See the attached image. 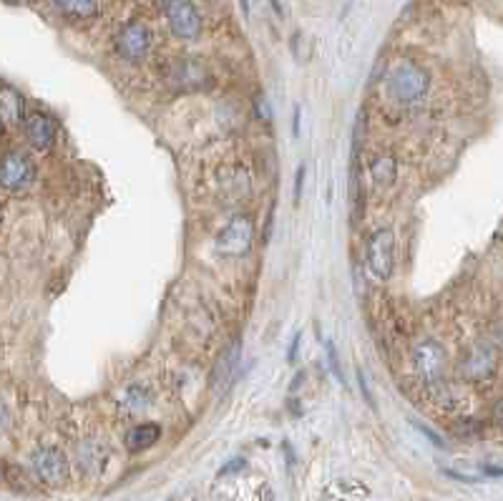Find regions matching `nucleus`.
I'll return each instance as SVG.
<instances>
[{
    "instance_id": "f704fd0d",
    "label": "nucleus",
    "mask_w": 503,
    "mask_h": 501,
    "mask_svg": "<svg viewBox=\"0 0 503 501\" xmlns=\"http://www.w3.org/2000/svg\"><path fill=\"white\" fill-rule=\"evenodd\" d=\"M159 3H169V0H159Z\"/></svg>"
},
{
    "instance_id": "f03ea898",
    "label": "nucleus",
    "mask_w": 503,
    "mask_h": 501,
    "mask_svg": "<svg viewBox=\"0 0 503 501\" xmlns=\"http://www.w3.org/2000/svg\"><path fill=\"white\" fill-rule=\"evenodd\" d=\"M164 81L177 93H202L214 86V76L209 71V66L196 56H177V59L166 61Z\"/></svg>"
},
{
    "instance_id": "412c9836",
    "label": "nucleus",
    "mask_w": 503,
    "mask_h": 501,
    "mask_svg": "<svg viewBox=\"0 0 503 501\" xmlns=\"http://www.w3.org/2000/svg\"><path fill=\"white\" fill-rule=\"evenodd\" d=\"M252 111L257 114L259 121H272V106L267 101L265 93H257V96L252 99Z\"/></svg>"
},
{
    "instance_id": "cd10ccee",
    "label": "nucleus",
    "mask_w": 503,
    "mask_h": 501,
    "mask_svg": "<svg viewBox=\"0 0 503 501\" xmlns=\"http://www.w3.org/2000/svg\"><path fill=\"white\" fill-rule=\"evenodd\" d=\"M8 426H11V411H8V406L0 400V433H3Z\"/></svg>"
},
{
    "instance_id": "72a5a7b5",
    "label": "nucleus",
    "mask_w": 503,
    "mask_h": 501,
    "mask_svg": "<svg viewBox=\"0 0 503 501\" xmlns=\"http://www.w3.org/2000/svg\"><path fill=\"white\" fill-rule=\"evenodd\" d=\"M13 3H26V0H13Z\"/></svg>"
},
{
    "instance_id": "39448f33",
    "label": "nucleus",
    "mask_w": 503,
    "mask_h": 501,
    "mask_svg": "<svg viewBox=\"0 0 503 501\" xmlns=\"http://www.w3.org/2000/svg\"><path fill=\"white\" fill-rule=\"evenodd\" d=\"M164 15H166L169 33L177 41L194 44V41L202 38L204 20H202L199 8L194 5V0H169V3H164Z\"/></svg>"
},
{
    "instance_id": "c756f323",
    "label": "nucleus",
    "mask_w": 503,
    "mask_h": 501,
    "mask_svg": "<svg viewBox=\"0 0 503 501\" xmlns=\"http://www.w3.org/2000/svg\"><path fill=\"white\" fill-rule=\"evenodd\" d=\"M493 421L503 428V399L493 406Z\"/></svg>"
},
{
    "instance_id": "7ed1b4c3",
    "label": "nucleus",
    "mask_w": 503,
    "mask_h": 501,
    "mask_svg": "<svg viewBox=\"0 0 503 501\" xmlns=\"http://www.w3.org/2000/svg\"><path fill=\"white\" fill-rule=\"evenodd\" d=\"M254 245V220L250 212L232 214L214 237V252L222 257H247Z\"/></svg>"
},
{
    "instance_id": "1a4fd4ad",
    "label": "nucleus",
    "mask_w": 503,
    "mask_h": 501,
    "mask_svg": "<svg viewBox=\"0 0 503 501\" xmlns=\"http://www.w3.org/2000/svg\"><path fill=\"white\" fill-rule=\"evenodd\" d=\"M499 370L493 343H474L459 360V376L468 384H486Z\"/></svg>"
},
{
    "instance_id": "a211bd4d",
    "label": "nucleus",
    "mask_w": 503,
    "mask_h": 501,
    "mask_svg": "<svg viewBox=\"0 0 503 501\" xmlns=\"http://www.w3.org/2000/svg\"><path fill=\"white\" fill-rule=\"evenodd\" d=\"M23 117H26L23 96H20L13 86L0 84V118H3L5 124H20Z\"/></svg>"
},
{
    "instance_id": "ddd939ff",
    "label": "nucleus",
    "mask_w": 503,
    "mask_h": 501,
    "mask_svg": "<svg viewBox=\"0 0 503 501\" xmlns=\"http://www.w3.org/2000/svg\"><path fill=\"white\" fill-rule=\"evenodd\" d=\"M220 192L229 199V202H244L252 192L250 172L242 164H227L220 172Z\"/></svg>"
},
{
    "instance_id": "0eeeda50",
    "label": "nucleus",
    "mask_w": 503,
    "mask_h": 501,
    "mask_svg": "<svg viewBox=\"0 0 503 501\" xmlns=\"http://www.w3.org/2000/svg\"><path fill=\"white\" fill-rule=\"evenodd\" d=\"M30 466L36 479L51 489H60L68 484V476H71V464L68 457L60 451L59 446H41L38 451H33L30 457Z\"/></svg>"
},
{
    "instance_id": "a878e982",
    "label": "nucleus",
    "mask_w": 503,
    "mask_h": 501,
    "mask_svg": "<svg viewBox=\"0 0 503 501\" xmlns=\"http://www.w3.org/2000/svg\"><path fill=\"white\" fill-rule=\"evenodd\" d=\"M491 343H493L496 351L503 353V320H499V323L491 327Z\"/></svg>"
},
{
    "instance_id": "9d476101",
    "label": "nucleus",
    "mask_w": 503,
    "mask_h": 501,
    "mask_svg": "<svg viewBox=\"0 0 503 501\" xmlns=\"http://www.w3.org/2000/svg\"><path fill=\"white\" fill-rule=\"evenodd\" d=\"M36 182V164L23 151H5L0 157V190L20 194L33 187Z\"/></svg>"
},
{
    "instance_id": "f8f14e48",
    "label": "nucleus",
    "mask_w": 503,
    "mask_h": 501,
    "mask_svg": "<svg viewBox=\"0 0 503 501\" xmlns=\"http://www.w3.org/2000/svg\"><path fill=\"white\" fill-rule=\"evenodd\" d=\"M239 358H242V340L235 338L232 343L224 345L222 353L217 358V363H214V368H212L209 384H212V388H214L217 393H224V391L229 388L232 378H235V373H237Z\"/></svg>"
},
{
    "instance_id": "393cba45",
    "label": "nucleus",
    "mask_w": 503,
    "mask_h": 501,
    "mask_svg": "<svg viewBox=\"0 0 503 501\" xmlns=\"http://www.w3.org/2000/svg\"><path fill=\"white\" fill-rule=\"evenodd\" d=\"M305 172H307V166H305V164H299L295 172V202L302 199V190H305Z\"/></svg>"
},
{
    "instance_id": "bb28decb",
    "label": "nucleus",
    "mask_w": 503,
    "mask_h": 501,
    "mask_svg": "<svg viewBox=\"0 0 503 501\" xmlns=\"http://www.w3.org/2000/svg\"><path fill=\"white\" fill-rule=\"evenodd\" d=\"M299 340H302V333H295V338H292V343H290V351H287V363H295V360H297Z\"/></svg>"
},
{
    "instance_id": "f3484780",
    "label": "nucleus",
    "mask_w": 503,
    "mask_h": 501,
    "mask_svg": "<svg viewBox=\"0 0 503 501\" xmlns=\"http://www.w3.org/2000/svg\"><path fill=\"white\" fill-rule=\"evenodd\" d=\"M162 439V426L159 424H139V426H133L129 433H126V448L132 451V454H141V451H147L151 448L154 443H159Z\"/></svg>"
},
{
    "instance_id": "7c9ffc66",
    "label": "nucleus",
    "mask_w": 503,
    "mask_h": 501,
    "mask_svg": "<svg viewBox=\"0 0 503 501\" xmlns=\"http://www.w3.org/2000/svg\"><path fill=\"white\" fill-rule=\"evenodd\" d=\"M483 473L486 476H503L501 466H483Z\"/></svg>"
},
{
    "instance_id": "20e7f679",
    "label": "nucleus",
    "mask_w": 503,
    "mask_h": 501,
    "mask_svg": "<svg viewBox=\"0 0 503 501\" xmlns=\"http://www.w3.org/2000/svg\"><path fill=\"white\" fill-rule=\"evenodd\" d=\"M365 265L375 280L387 282L395 270V232L390 227L375 230L365 242Z\"/></svg>"
},
{
    "instance_id": "4468645a",
    "label": "nucleus",
    "mask_w": 503,
    "mask_h": 501,
    "mask_svg": "<svg viewBox=\"0 0 503 501\" xmlns=\"http://www.w3.org/2000/svg\"><path fill=\"white\" fill-rule=\"evenodd\" d=\"M48 3L60 18L76 23H89L99 15V0H48Z\"/></svg>"
},
{
    "instance_id": "6ab92c4d",
    "label": "nucleus",
    "mask_w": 503,
    "mask_h": 501,
    "mask_svg": "<svg viewBox=\"0 0 503 501\" xmlns=\"http://www.w3.org/2000/svg\"><path fill=\"white\" fill-rule=\"evenodd\" d=\"M104 458V451L99 448V443L84 441L78 446V464H81L84 472H96V469H101Z\"/></svg>"
},
{
    "instance_id": "473e14b6",
    "label": "nucleus",
    "mask_w": 503,
    "mask_h": 501,
    "mask_svg": "<svg viewBox=\"0 0 503 501\" xmlns=\"http://www.w3.org/2000/svg\"><path fill=\"white\" fill-rule=\"evenodd\" d=\"M5 132V121H3V118H0V133Z\"/></svg>"
},
{
    "instance_id": "2f4dec72",
    "label": "nucleus",
    "mask_w": 503,
    "mask_h": 501,
    "mask_svg": "<svg viewBox=\"0 0 503 501\" xmlns=\"http://www.w3.org/2000/svg\"><path fill=\"white\" fill-rule=\"evenodd\" d=\"M239 5H242V13L250 15V0H239Z\"/></svg>"
},
{
    "instance_id": "4be33fe9",
    "label": "nucleus",
    "mask_w": 503,
    "mask_h": 501,
    "mask_svg": "<svg viewBox=\"0 0 503 501\" xmlns=\"http://www.w3.org/2000/svg\"><path fill=\"white\" fill-rule=\"evenodd\" d=\"M355 376H357V385H360V393H363V400L371 406L372 413H378V403H375V396H372L371 385H368V381H365V373H363V368H357Z\"/></svg>"
},
{
    "instance_id": "b1692460",
    "label": "nucleus",
    "mask_w": 503,
    "mask_h": 501,
    "mask_svg": "<svg viewBox=\"0 0 503 501\" xmlns=\"http://www.w3.org/2000/svg\"><path fill=\"white\" fill-rule=\"evenodd\" d=\"M247 469V458H242V457H235L227 466H222L220 469V476H232V473H239V472H244Z\"/></svg>"
},
{
    "instance_id": "aec40b11",
    "label": "nucleus",
    "mask_w": 503,
    "mask_h": 501,
    "mask_svg": "<svg viewBox=\"0 0 503 501\" xmlns=\"http://www.w3.org/2000/svg\"><path fill=\"white\" fill-rule=\"evenodd\" d=\"M325 353H327V368L330 373L335 376V381L340 385H345V373H342V366H340V358H338V348H335V343L332 340H325Z\"/></svg>"
},
{
    "instance_id": "c85d7f7f",
    "label": "nucleus",
    "mask_w": 503,
    "mask_h": 501,
    "mask_svg": "<svg viewBox=\"0 0 503 501\" xmlns=\"http://www.w3.org/2000/svg\"><path fill=\"white\" fill-rule=\"evenodd\" d=\"M299 124H302V106L295 103V117H292V133L299 136Z\"/></svg>"
},
{
    "instance_id": "423d86ee",
    "label": "nucleus",
    "mask_w": 503,
    "mask_h": 501,
    "mask_svg": "<svg viewBox=\"0 0 503 501\" xmlns=\"http://www.w3.org/2000/svg\"><path fill=\"white\" fill-rule=\"evenodd\" d=\"M445 366H448V351L441 340L426 338L413 348V370L418 381L426 385L445 381Z\"/></svg>"
},
{
    "instance_id": "2eb2a0df",
    "label": "nucleus",
    "mask_w": 503,
    "mask_h": 501,
    "mask_svg": "<svg viewBox=\"0 0 503 501\" xmlns=\"http://www.w3.org/2000/svg\"><path fill=\"white\" fill-rule=\"evenodd\" d=\"M371 179L378 190H390L398 182V159L390 151H380L371 159Z\"/></svg>"
},
{
    "instance_id": "9b49d317",
    "label": "nucleus",
    "mask_w": 503,
    "mask_h": 501,
    "mask_svg": "<svg viewBox=\"0 0 503 501\" xmlns=\"http://www.w3.org/2000/svg\"><path fill=\"white\" fill-rule=\"evenodd\" d=\"M20 126H23V136H26V141L33 151L45 154L56 144V124L44 111H28L20 121Z\"/></svg>"
},
{
    "instance_id": "6e6552de",
    "label": "nucleus",
    "mask_w": 503,
    "mask_h": 501,
    "mask_svg": "<svg viewBox=\"0 0 503 501\" xmlns=\"http://www.w3.org/2000/svg\"><path fill=\"white\" fill-rule=\"evenodd\" d=\"M151 45H154V33L144 20H129L126 26H121L116 38H114V51L126 63L147 61V56L151 53Z\"/></svg>"
},
{
    "instance_id": "5701e85b",
    "label": "nucleus",
    "mask_w": 503,
    "mask_h": 501,
    "mask_svg": "<svg viewBox=\"0 0 503 501\" xmlns=\"http://www.w3.org/2000/svg\"><path fill=\"white\" fill-rule=\"evenodd\" d=\"M411 426L418 428V431H420V433H423V436H426V439H428L433 446H438V448H445V441L441 439V436H438V433H435V431H433V428H428L426 424H420V421H415V418H411Z\"/></svg>"
},
{
    "instance_id": "f257e3e1",
    "label": "nucleus",
    "mask_w": 503,
    "mask_h": 501,
    "mask_svg": "<svg viewBox=\"0 0 503 501\" xmlns=\"http://www.w3.org/2000/svg\"><path fill=\"white\" fill-rule=\"evenodd\" d=\"M430 91V74L415 61L403 59L398 61L387 76H385V93L390 96V101L400 106H413L423 101Z\"/></svg>"
},
{
    "instance_id": "dca6fc26",
    "label": "nucleus",
    "mask_w": 503,
    "mask_h": 501,
    "mask_svg": "<svg viewBox=\"0 0 503 501\" xmlns=\"http://www.w3.org/2000/svg\"><path fill=\"white\" fill-rule=\"evenodd\" d=\"M119 408L121 413H129V416H136V413H144L151 406V391H148L144 384H129L124 391L119 393Z\"/></svg>"
}]
</instances>
